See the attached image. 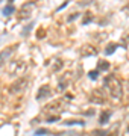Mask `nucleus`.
I'll use <instances>...</instances> for the list:
<instances>
[{"instance_id":"9d476101","label":"nucleus","mask_w":129,"mask_h":136,"mask_svg":"<svg viewBox=\"0 0 129 136\" xmlns=\"http://www.w3.org/2000/svg\"><path fill=\"white\" fill-rule=\"evenodd\" d=\"M93 136H108V133L103 132V130H96L94 133H93Z\"/></svg>"},{"instance_id":"0eeeda50","label":"nucleus","mask_w":129,"mask_h":136,"mask_svg":"<svg viewBox=\"0 0 129 136\" xmlns=\"http://www.w3.org/2000/svg\"><path fill=\"white\" fill-rule=\"evenodd\" d=\"M30 6H32V3H26L24 6H23V9H27V8H30ZM29 15H30V12H29V11H26V12L20 18H26V17H29Z\"/></svg>"},{"instance_id":"39448f33","label":"nucleus","mask_w":129,"mask_h":136,"mask_svg":"<svg viewBox=\"0 0 129 136\" xmlns=\"http://www.w3.org/2000/svg\"><path fill=\"white\" fill-rule=\"evenodd\" d=\"M109 117H111V112H103L102 117H100V124H105L109 119Z\"/></svg>"},{"instance_id":"9b49d317","label":"nucleus","mask_w":129,"mask_h":136,"mask_svg":"<svg viewBox=\"0 0 129 136\" xmlns=\"http://www.w3.org/2000/svg\"><path fill=\"white\" fill-rule=\"evenodd\" d=\"M97 76H99V70H96L94 73H90V77L91 79H97Z\"/></svg>"},{"instance_id":"423d86ee","label":"nucleus","mask_w":129,"mask_h":136,"mask_svg":"<svg viewBox=\"0 0 129 136\" xmlns=\"http://www.w3.org/2000/svg\"><path fill=\"white\" fill-rule=\"evenodd\" d=\"M14 11H15V9H14V6H6V8L3 9V15H6V17H8V15H11Z\"/></svg>"},{"instance_id":"f8f14e48","label":"nucleus","mask_w":129,"mask_h":136,"mask_svg":"<svg viewBox=\"0 0 129 136\" xmlns=\"http://www.w3.org/2000/svg\"><path fill=\"white\" fill-rule=\"evenodd\" d=\"M90 18H91V14H87V17H85V20L82 21V24H88V21H90Z\"/></svg>"},{"instance_id":"20e7f679","label":"nucleus","mask_w":129,"mask_h":136,"mask_svg":"<svg viewBox=\"0 0 129 136\" xmlns=\"http://www.w3.org/2000/svg\"><path fill=\"white\" fill-rule=\"evenodd\" d=\"M108 68H109V63L106 62V61H99V65H97V70H99V71L108 70Z\"/></svg>"},{"instance_id":"6e6552de","label":"nucleus","mask_w":129,"mask_h":136,"mask_svg":"<svg viewBox=\"0 0 129 136\" xmlns=\"http://www.w3.org/2000/svg\"><path fill=\"white\" fill-rule=\"evenodd\" d=\"M115 47H117L115 44H109V45H108V48L105 50V53H106V54H112V53H114V50H115Z\"/></svg>"},{"instance_id":"f257e3e1","label":"nucleus","mask_w":129,"mask_h":136,"mask_svg":"<svg viewBox=\"0 0 129 136\" xmlns=\"http://www.w3.org/2000/svg\"><path fill=\"white\" fill-rule=\"evenodd\" d=\"M105 88L108 89L109 95H112L114 98H120L123 91H121V83L115 76H108L105 79Z\"/></svg>"},{"instance_id":"f03ea898","label":"nucleus","mask_w":129,"mask_h":136,"mask_svg":"<svg viewBox=\"0 0 129 136\" xmlns=\"http://www.w3.org/2000/svg\"><path fill=\"white\" fill-rule=\"evenodd\" d=\"M24 88H26V80H18V82H15V83L9 88V91H11L12 94H20Z\"/></svg>"},{"instance_id":"7ed1b4c3","label":"nucleus","mask_w":129,"mask_h":136,"mask_svg":"<svg viewBox=\"0 0 129 136\" xmlns=\"http://www.w3.org/2000/svg\"><path fill=\"white\" fill-rule=\"evenodd\" d=\"M49 95H50V86L44 85V86H41V88H40V91H38L36 100H43V98H46V97H49Z\"/></svg>"},{"instance_id":"1a4fd4ad","label":"nucleus","mask_w":129,"mask_h":136,"mask_svg":"<svg viewBox=\"0 0 129 136\" xmlns=\"http://www.w3.org/2000/svg\"><path fill=\"white\" fill-rule=\"evenodd\" d=\"M41 135H49V130L41 128V130H36V132H35V136H41Z\"/></svg>"}]
</instances>
